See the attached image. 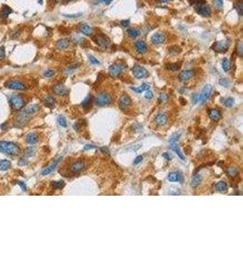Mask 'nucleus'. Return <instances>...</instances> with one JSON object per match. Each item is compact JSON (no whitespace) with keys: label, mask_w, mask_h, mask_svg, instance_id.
Listing matches in <instances>:
<instances>
[{"label":"nucleus","mask_w":243,"mask_h":273,"mask_svg":"<svg viewBox=\"0 0 243 273\" xmlns=\"http://www.w3.org/2000/svg\"><path fill=\"white\" fill-rule=\"evenodd\" d=\"M79 31L82 33V34H84V35H86V36H90V35H92V33H93V29L92 28L89 26V25H87V24H82L80 26H79Z\"/></svg>","instance_id":"obj_22"},{"label":"nucleus","mask_w":243,"mask_h":273,"mask_svg":"<svg viewBox=\"0 0 243 273\" xmlns=\"http://www.w3.org/2000/svg\"><path fill=\"white\" fill-rule=\"evenodd\" d=\"M65 186V183L64 181L62 180H59V181H53L52 183V187L55 189V190H61L64 188Z\"/></svg>","instance_id":"obj_35"},{"label":"nucleus","mask_w":243,"mask_h":273,"mask_svg":"<svg viewBox=\"0 0 243 273\" xmlns=\"http://www.w3.org/2000/svg\"><path fill=\"white\" fill-rule=\"evenodd\" d=\"M209 117L213 121H218L221 118V113L216 108H212L209 111Z\"/></svg>","instance_id":"obj_19"},{"label":"nucleus","mask_w":243,"mask_h":273,"mask_svg":"<svg viewBox=\"0 0 243 273\" xmlns=\"http://www.w3.org/2000/svg\"><path fill=\"white\" fill-rule=\"evenodd\" d=\"M100 2L105 4V5H109L112 2V0H100Z\"/></svg>","instance_id":"obj_59"},{"label":"nucleus","mask_w":243,"mask_h":273,"mask_svg":"<svg viewBox=\"0 0 243 273\" xmlns=\"http://www.w3.org/2000/svg\"><path fill=\"white\" fill-rule=\"evenodd\" d=\"M167 121H168V117L165 113H159L156 116L155 122L158 126H163L167 123Z\"/></svg>","instance_id":"obj_18"},{"label":"nucleus","mask_w":243,"mask_h":273,"mask_svg":"<svg viewBox=\"0 0 243 273\" xmlns=\"http://www.w3.org/2000/svg\"><path fill=\"white\" fill-rule=\"evenodd\" d=\"M53 92L58 96H65L67 93V89H66L64 85L58 84V85H55L53 87Z\"/></svg>","instance_id":"obj_15"},{"label":"nucleus","mask_w":243,"mask_h":273,"mask_svg":"<svg viewBox=\"0 0 243 273\" xmlns=\"http://www.w3.org/2000/svg\"><path fill=\"white\" fill-rule=\"evenodd\" d=\"M132 74L136 78H138V79L145 78L149 76L148 70L144 67H141L139 65H135L132 67Z\"/></svg>","instance_id":"obj_6"},{"label":"nucleus","mask_w":243,"mask_h":273,"mask_svg":"<svg viewBox=\"0 0 243 273\" xmlns=\"http://www.w3.org/2000/svg\"><path fill=\"white\" fill-rule=\"evenodd\" d=\"M131 89L134 90L135 92L137 93H142L144 91H147L149 89V86L147 85V84H142L140 87H138V88H134V87H131Z\"/></svg>","instance_id":"obj_31"},{"label":"nucleus","mask_w":243,"mask_h":273,"mask_svg":"<svg viewBox=\"0 0 243 273\" xmlns=\"http://www.w3.org/2000/svg\"><path fill=\"white\" fill-rule=\"evenodd\" d=\"M18 184L20 186V188H21L24 191L26 190V186L25 182H23V181H18Z\"/></svg>","instance_id":"obj_52"},{"label":"nucleus","mask_w":243,"mask_h":273,"mask_svg":"<svg viewBox=\"0 0 243 273\" xmlns=\"http://www.w3.org/2000/svg\"><path fill=\"white\" fill-rule=\"evenodd\" d=\"M213 4L218 10H221L223 8V0H214Z\"/></svg>","instance_id":"obj_40"},{"label":"nucleus","mask_w":243,"mask_h":273,"mask_svg":"<svg viewBox=\"0 0 243 273\" xmlns=\"http://www.w3.org/2000/svg\"><path fill=\"white\" fill-rule=\"evenodd\" d=\"M121 26H124V27H127L128 26H130V20H123V21H121Z\"/></svg>","instance_id":"obj_54"},{"label":"nucleus","mask_w":243,"mask_h":273,"mask_svg":"<svg viewBox=\"0 0 243 273\" xmlns=\"http://www.w3.org/2000/svg\"><path fill=\"white\" fill-rule=\"evenodd\" d=\"M39 109H40L39 105H37V104L30 105V106H28L25 109V114H26V115H33V114L37 113Z\"/></svg>","instance_id":"obj_24"},{"label":"nucleus","mask_w":243,"mask_h":273,"mask_svg":"<svg viewBox=\"0 0 243 273\" xmlns=\"http://www.w3.org/2000/svg\"><path fill=\"white\" fill-rule=\"evenodd\" d=\"M231 61L228 60V59H224L223 61H222V68L225 72H228V70L231 69Z\"/></svg>","instance_id":"obj_36"},{"label":"nucleus","mask_w":243,"mask_h":273,"mask_svg":"<svg viewBox=\"0 0 243 273\" xmlns=\"http://www.w3.org/2000/svg\"><path fill=\"white\" fill-rule=\"evenodd\" d=\"M169 148H170L171 150H173V151L178 155V157H179V159H181L182 160H185V156L183 155V153L181 152V150L179 149V146H178V144H177L176 142H170V146H169Z\"/></svg>","instance_id":"obj_20"},{"label":"nucleus","mask_w":243,"mask_h":273,"mask_svg":"<svg viewBox=\"0 0 243 273\" xmlns=\"http://www.w3.org/2000/svg\"><path fill=\"white\" fill-rule=\"evenodd\" d=\"M83 15L82 13H78V14H64V17L68 18H80Z\"/></svg>","instance_id":"obj_41"},{"label":"nucleus","mask_w":243,"mask_h":273,"mask_svg":"<svg viewBox=\"0 0 243 273\" xmlns=\"http://www.w3.org/2000/svg\"><path fill=\"white\" fill-rule=\"evenodd\" d=\"M227 174L230 178H236L239 175V168L235 166L228 167L227 169Z\"/></svg>","instance_id":"obj_26"},{"label":"nucleus","mask_w":243,"mask_h":273,"mask_svg":"<svg viewBox=\"0 0 243 273\" xmlns=\"http://www.w3.org/2000/svg\"><path fill=\"white\" fill-rule=\"evenodd\" d=\"M18 164H19V166H25V165L27 164V161H26V160H24V159H21L18 161Z\"/></svg>","instance_id":"obj_57"},{"label":"nucleus","mask_w":243,"mask_h":273,"mask_svg":"<svg viewBox=\"0 0 243 273\" xmlns=\"http://www.w3.org/2000/svg\"><path fill=\"white\" fill-rule=\"evenodd\" d=\"M145 97L147 98V99H151L152 97H153V93L149 89V90H147L146 91V95H145Z\"/></svg>","instance_id":"obj_49"},{"label":"nucleus","mask_w":243,"mask_h":273,"mask_svg":"<svg viewBox=\"0 0 243 273\" xmlns=\"http://www.w3.org/2000/svg\"><path fill=\"white\" fill-rule=\"evenodd\" d=\"M235 8L238 12V14L239 16H242L243 15V3H242V0H238L235 4Z\"/></svg>","instance_id":"obj_33"},{"label":"nucleus","mask_w":243,"mask_h":273,"mask_svg":"<svg viewBox=\"0 0 243 273\" xmlns=\"http://www.w3.org/2000/svg\"><path fill=\"white\" fill-rule=\"evenodd\" d=\"M165 40H166V36L161 32H157L151 37V42L154 45H161L165 42Z\"/></svg>","instance_id":"obj_10"},{"label":"nucleus","mask_w":243,"mask_h":273,"mask_svg":"<svg viewBox=\"0 0 243 273\" xmlns=\"http://www.w3.org/2000/svg\"><path fill=\"white\" fill-rule=\"evenodd\" d=\"M127 35L132 38H136L139 36V31L136 29V28H130L127 30Z\"/></svg>","instance_id":"obj_34"},{"label":"nucleus","mask_w":243,"mask_h":273,"mask_svg":"<svg viewBox=\"0 0 243 273\" xmlns=\"http://www.w3.org/2000/svg\"><path fill=\"white\" fill-rule=\"evenodd\" d=\"M58 123H59L61 127H66L67 126L65 118L62 117V116H59V119H58Z\"/></svg>","instance_id":"obj_46"},{"label":"nucleus","mask_w":243,"mask_h":273,"mask_svg":"<svg viewBox=\"0 0 243 273\" xmlns=\"http://www.w3.org/2000/svg\"><path fill=\"white\" fill-rule=\"evenodd\" d=\"M6 57V48L4 46L0 47V60H3Z\"/></svg>","instance_id":"obj_47"},{"label":"nucleus","mask_w":243,"mask_h":273,"mask_svg":"<svg viewBox=\"0 0 243 273\" xmlns=\"http://www.w3.org/2000/svg\"><path fill=\"white\" fill-rule=\"evenodd\" d=\"M89 59L90 61V63H92L93 65H100V62H99L96 57H94L93 56H89Z\"/></svg>","instance_id":"obj_48"},{"label":"nucleus","mask_w":243,"mask_h":273,"mask_svg":"<svg viewBox=\"0 0 243 273\" xmlns=\"http://www.w3.org/2000/svg\"><path fill=\"white\" fill-rule=\"evenodd\" d=\"M135 48H136V50L138 54H144L148 50L147 44L142 40H138L135 43Z\"/></svg>","instance_id":"obj_14"},{"label":"nucleus","mask_w":243,"mask_h":273,"mask_svg":"<svg viewBox=\"0 0 243 273\" xmlns=\"http://www.w3.org/2000/svg\"><path fill=\"white\" fill-rule=\"evenodd\" d=\"M179 135H178V134L173 135L172 137L170 138L169 142H176V140H177V139H179Z\"/></svg>","instance_id":"obj_53"},{"label":"nucleus","mask_w":243,"mask_h":273,"mask_svg":"<svg viewBox=\"0 0 243 273\" xmlns=\"http://www.w3.org/2000/svg\"><path fill=\"white\" fill-rule=\"evenodd\" d=\"M196 10L198 14H199L202 17H209L211 15V9L208 5H205V3L198 4L196 6Z\"/></svg>","instance_id":"obj_8"},{"label":"nucleus","mask_w":243,"mask_h":273,"mask_svg":"<svg viewBox=\"0 0 243 273\" xmlns=\"http://www.w3.org/2000/svg\"><path fill=\"white\" fill-rule=\"evenodd\" d=\"M163 157L164 159H166L167 160H170L171 159H172V156L170 155V153H168V152H165V153H163Z\"/></svg>","instance_id":"obj_51"},{"label":"nucleus","mask_w":243,"mask_h":273,"mask_svg":"<svg viewBox=\"0 0 243 273\" xmlns=\"http://www.w3.org/2000/svg\"><path fill=\"white\" fill-rule=\"evenodd\" d=\"M223 104H224V106L227 107V108H231V107H232V106L234 105V98H232V97H228V98H226V99L224 100Z\"/></svg>","instance_id":"obj_39"},{"label":"nucleus","mask_w":243,"mask_h":273,"mask_svg":"<svg viewBox=\"0 0 243 273\" xmlns=\"http://www.w3.org/2000/svg\"><path fill=\"white\" fill-rule=\"evenodd\" d=\"M198 100H199V95H198V94H195L194 97H193V101H194V103H198Z\"/></svg>","instance_id":"obj_55"},{"label":"nucleus","mask_w":243,"mask_h":273,"mask_svg":"<svg viewBox=\"0 0 243 273\" xmlns=\"http://www.w3.org/2000/svg\"><path fill=\"white\" fill-rule=\"evenodd\" d=\"M126 68H127V65L124 64V63L114 64V65L109 67V68H108V74L112 78H117V77H119L123 72V71Z\"/></svg>","instance_id":"obj_4"},{"label":"nucleus","mask_w":243,"mask_h":273,"mask_svg":"<svg viewBox=\"0 0 243 273\" xmlns=\"http://www.w3.org/2000/svg\"><path fill=\"white\" fill-rule=\"evenodd\" d=\"M230 48V44L227 40H221L215 42L211 47V49L216 51L218 53H226Z\"/></svg>","instance_id":"obj_7"},{"label":"nucleus","mask_w":243,"mask_h":273,"mask_svg":"<svg viewBox=\"0 0 243 273\" xmlns=\"http://www.w3.org/2000/svg\"><path fill=\"white\" fill-rule=\"evenodd\" d=\"M220 85H221L223 88H228L230 87V82L227 78H220Z\"/></svg>","instance_id":"obj_44"},{"label":"nucleus","mask_w":243,"mask_h":273,"mask_svg":"<svg viewBox=\"0 0 243 273\" xmlns=\"http://www.w3.org/2000/svg\"><path fill=\"white\" fill-rule=\"evenodd\" d=\"M5 87L7 89H13V90H19V91H25L26 90V86L21 82L20 80L18 79H13V80H8L5 83Z\"/></svg>","instance_id":"obj_5"},{"label":"nucleus","mask_w":243,"mask_h":273,"mask_svg":"<svg viewBox=\"0 0 243 273\" xmlns=\"http://www.w3.org/2000/svg\"><path fill=\"white\" fill-rule=\"evenodd\" d=\"M131 98L128 97L127 94H123L119 97V105L121 108H127L128 106L131 105Z\"/></svg>","instance_id":"obj_17"},{"label":"nucleus","mask_w":243,"mask_h":273,"mask_svg":"<svg viewBox=\"0 0 243 273\" xmlns=\"http://www.w3.org/2000/svg\"><path fill=\"white\" fill-rule=\"evenodd\" d=\"M62 159V157H59L58 160H55V162L54 163H52L49 167H48V168H46L45 169H43V171H42V175L43 176H47V175H48V174H50L51 172H53L54 170H55V168H56V166L59 165V161H60V160Z\"/></svg>","instance_id":"obj_16"},{"label":"nucleus","mask_w":243,"mask_h":273,"mask_svg":"<svg viewBox=\"0 0 243 273\" xmlns=\"http://www.w3.org/2000/svg\"><path fill=\"white\" fill-rule=\"evenodd\" d=\"M211 91H212V87H211V86L210 85H206L205 87H204V89H203V90H202V92H201V94L199 95L198 102L201 103V104L205 103L207 100L209 99V96L211 94Z\"/></svg>","instance_id":"obj_9"},{"label":"nucleus","mask_w":243,"mask_h":273,"mask_svg":"<svg viewBox=\"0 0 243 273\" xmlns=\"http://www.w3.org/2000/svg\"><path fill=\"white\" fill-rule=\"evenodd\" d=\"M180 63H172V64H168L167 65V68L171 70V71H177L180 68Z\"/></svg>","instance_id":"obj_37"},{"label":"nucleus","mask_w":243,"mask_h":273,"mask_svg":"<svg viewBox=\"0 0 243 273\" xmlns=\"http://www.w3.org/2000/svg\"><path fill=\"white\" fill-rule=\"evenodd\" d=\"M94 41L97 43L98 46H100L102 48H107L109 45V39L106 37V36H96L94 37Z\"/></svg>","instance_id":"obj_12"},{"label":"nucleus","mask_w":243,"mask_h":273,"mask_svg":"<svg viewBox=\"0 0 243 273\" xmlns=\"http://www.w3.org/2000/svg\"><path fill=\"white\" fill-rule=\"evenodd\" d=\"M142 160H143V157L142 156H138L136 159H135V160H134V164L135 165H138V164H139L141 161H142Z\"/></svg>","instance_id":"obj_50"},{"label":"nucleus","mask_w":243,"mask_h":273,"mask_svg":"<svg viewBox=\"0 0 243 273\" xmlns=\"http://www.w3.org/2000/svg\"><path fill=\"white\" fill-rule=\"evenodd\" d=\"M42 2H43V0H38V3L39 4H42Z\"/></svg>","instance_id":"obj_61"},{"label":"nucleus","mask_w":243,"mask_h":273,"mask_svg":"<svg viewBox=\"0 0 243 273\" xmlns=\"http://www.w3.org/2000/svg\"><path fill=\"white\" fill-rule=\"evenodd\" d=\"M10 105L12 107V108L15 111H18L20 109H22L25 105H26V100L24 97H22L21 96H13L10 97L9 99Z\"/></svg>","instance_id":"obj_3"},{"label":"nucleus","mask_w":243,"mask_h":273,"mask_svg":"<svg viewBox=\"0 0 243 273\" xmlns=\"http://www.w3.org/2000/svg\"><path fill=\"white\" fill-rule=\"evenodd\" d=\"M91 102H92V97H91V96H89V97H86V99L81 103V106H82L83 108H89V107L90 106Z\"/></svg>","instance_id":"obj_38"},{"label":"nucleus","mask_w":243,"mask_h":273,"mask_svg":"<svg viewBox=\"0 0 243 273\" xmlns=\"http://www.w3.org/2000/svg\"><path fill=\"white\" fill-rule=\"evenodd\" d=\"M84 168H85V163L83 161H76L70 165L69 169L73 173H78V172L84 169Z\"/></svg>","instance_id":"obj_13"},{"label":"nucleus","mask_w":243,"mask_h":273,"mask_svg":"<svg viewBox=\"0 0 243 273\" xmlns=\"http://www.w3.org/2000/svg\"><path fill=\"white\" fill-rule=\"evenodd\" d=\"M201 179H202V177H201V174H196L191 179V187L192 188H197V187L199 185V183L201 182Z\"/></svg>","instance_id":"obj_30"},{"label":"nucleus","mask_w":243,"mask_h":273,"mask_svg":"<svg viewBox=\"0 0 243 273\" xmlns=\"http://www.w3.org/2000/svg\"><path fill=\"white\" fill-rule=\"evenodd\" d=\"M168 179L170 182H176V181H180V183H182L183 179H182V175H180L178 172H170V173L168 175Z\"/></svg>","instance_id":"obj_21"},{"label":"nucleus","mask_w":243,"mask_h":273,"mask_svg":"<svg viewBox=\"0 0 243 273\" xmlns=\"http://www.w3.org/2000/svg\"><path fill=\"white\" fill-rule=\"evenodd\" d=\"M56 48H58L59 49H60V50L66 49V48H67L69 47V41L67 39H64V38L59 39V41H56Z\"/></svg>","instance_id":"obj_23"},{"label":"nucleus","mask_w":243,"mask_h":273,"mask_svg":"<svg viewBox=\"0 0 243 273\" xmlns=\"http://www.w3.org/2000/svg\"><path fill=\"white\" fill-rule=\"evenodd\" d=\"M11 166V163L9 160H0V170L2 171H5V170H7Z\"/></svg>","instance_id":"obj_32"},{"label":"nucleus","mask_w":243,"mask_h":273,"mask_svg":"<svg viewBox=\"0 0 243 273\" xmlns=\"http://www.w3.org/2000/svg\"><path fill=\"white\" fill-rule=\"evenodd\" d=\"M38 141V136L35 133H30L28 134L26 138V142L28 144H36Z\"/></svg>","instance_id":"obj_28"},{"label":"nucleus","mask_w":243,"mask_h":273,"mask_svg":"<svg viewBox=\"0 0 243 273\" xmlns=\"http://www.w3.org/2000/svg\"><path fill=\"white\" fill-rule=\"evenodd\" d=\"M157 1L161 2V3H168V2H170L171 0H157Z\"/></svg>","instance_id":"obj_60"},{"label":"nucleus","mask_w":243,"mask_h":273,"mask_svg":"<svg viewBox=\"0 0 243 273\" xmlns=\"http://www.w3.org/2000/svg\"><path fill=\"white\" fill-rule=\"evenodd\" d=\"M238 50H239L238 52H239V56H242V44H241V43H239V49Z\"/></svg>","instance_id":"obj_58"},{"label":"nucleus","mask_w":243,"mask_h":273,"mask_svg":"<svg viewBox=\"0 0 243 273\" xmlns=\"http://www.w3.org/2000/svg\"><path fill=\"white\" fill-rule=\"evenodd\" d=\"M44 103L48 108H53L56 104V99L51 96H47L44 98Z\"/></svg>","instance_id":"obj_29"},{"label":"nucleus","mask_w":243,"mask_h":273,"mask_svg":"<svg viewBox=\"0 0 243 273\" xmlns=\"http://www.w3.org/2000/svg\"><path fill=\"white\" fill-rule=\"evenodd\" d=\"M95 102L98 107H105L112 102V97L107 92H101L96 97Z\"/></svg>","instance_id":"obj_2"},{"label":"nucleus","mask_w":243,"mask_h":273,"mask_svg":"<svg viewBox=\"0 0 243 273\" xmlns=\"http://www.w3.org/2000/svg\"><path fill=\"white\" fill-rule=\"evenodd\" d=\"M168 99V95L165 94V93H161V94L160 95V97H159V101H160V103H165V102H167Z\"/></svg>","instance_id":"obj_43"},{"label":"nucleus","mask_w":243,"mask_h":273,"mask_svg":"<svg viewBox=\"0 0 243 273\" xmlns=\"http://www.w3.org/2000/svg\"><path fill=\"white\" fill-rule=\"evenodd\" d=\"M35 149H32V148H29V149H26V151H25V156L26 157H33L34 155H35Z\"/></svg>","instance_id":"obj_45"},{"label":"nucleus","mask_w":243,"mask_h":273,"mask_svg":"<svg viewBox=\"0 0 243 273\" xmlns=\"http://www.w3.org/2000/svg\"><path fill=\"white\" fill-rule=\"evenodd\" d=\"M96 147L93 146V145H86L84 147V150H89V149H95Z\"/></svg>","instance_id":"obj_56"},{"label":"nucleus","mask_w":243,"mask_h":273,"mask_svg":"<svg viewBox=\"0 0 243 273\" xmlns=\"http://www.w3.org/2000/svg\"><path fill=\"white\" fill-rule=\"evenodd\" d=\"M195 73L193 70H184L179 75V80L180 82H184V81H188L189 79L192 78L194 77Z\"/></svg>","instance_id":"obj_11"},{"label":"nucleus","mask_w":243,"mask_h":273,"mask_svg":"<svg viewBox=\"0 0 243 273\" xmlns=\"http://www.w3.org/2000/svg\"><path fill=\"white\" fill-rule=\"evenodd\" d=\"M0 153H4L9 156H17L20 153V149L13 142L0 141Z\"/></svg>","instance_id":"obj_1"},{"label":"nucleus","mask_w":243,"mask_h":273,"mask_svg":"<svg viewBox=\"0 0 243 273\" xmlns=\"http://www.w3.org/2000/svg\"><path fill=\"white\" fill-rule=\"evenodd\" d=\"M12 12H13L12 8H10L8 6H3V7L1 9V12H0V17L4 19H6V18H8V16Z\"/></svg>","instance_id":"obj_27"},{"label":"nucleus","mask_w":243,"mask_h":273,"mask_svg":"<svg viewBox=\"0 0 243 273\" xmlns=\"http://www.w3.org/2000/svg\"><path fill=\"white\" fill-rule=\"evenodd\" d=\"M55 74H56V72L54 70H51V69H48V70L44 71V73H43V75H44L45 78H51V77L55 76Z\"/></svg>","instance_id":"obj_42"},{"label":"nucleus","mask_w":243,"mask_h":273,"mask_svg":"<svg viewBox=\"0 0 243 273\" xmlns=\"http://www.w3.org/2000/svg\"><path fill=\"white\" fill-rule=\"evenodd\" d=\"M65 1H67V2H70V1H72V0H65Z\"/></svg>","instance_id":"obj_62"},{"label":"nucleus","mask_w":243,"mask_h":273,"mask_svg":"<svg viewBox=\"0 0 243 273\" xmlns=\"http://www.w3.org/2000/svg\"><path fill=\"white\" fill-rule=\"evenodd\" d=\"M215 189H216L217 191H219L220 193H224L228 190V185L225 181H219L215 185Z\"/></svg>","instance_id":"obj_25"}]
</instances>
